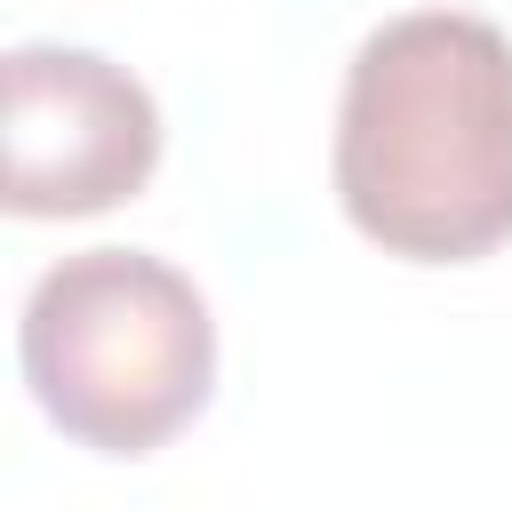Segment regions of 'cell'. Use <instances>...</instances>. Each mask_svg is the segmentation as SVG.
Returning a JSON list of instances; mask_svg holds the SVG:
<instances>
[{
	"label": "cell",
	"mask_w": 512,
	"mask_h": 512,
	"mask_svg": "<svg viewBox=\"0 0 512 512\" xmlns=\"http://www.w3.org/2000/svg\"><path fill=\"white\" fill-rule=\"evenodd\" d=\"M336 200L408 264H472L512 240V32L472 8H408L352 48L336 104Z\"/></svg>",
	"instance_id": "cell-1"
},
{
	"label": "cell",
	"mask_w": 512,
	"mask_h": 512,
	"mask_svg": "<svg viewBox=\"0 0 512 512\" xmlns=\"http://www.w3.org/2000/svg\"><path fill=\"white\" fill-rule=\"evenodd\" d=\"M16 360L64 440L96 456H152L216 392V320L168 256L80 248L32 280Z\"/></svg>",
	"instance_id": "cell-2"
},
{
	"label": "cell",
	"mask_w": 512,
	"mask_h": 512,
	"mask_svg": "<svg viewBox=\"0 0 512 512\" xmlns=\"http://www.w3.org/2000/svg\"><path fill=\"white\" fill-rule=\"evenodd\" d=\"M160 104L152 88L64 40H24L0 64V200L8 216H96L152 184Z\"/></svg>",
	"instance_id": "cell-3"
}]
</instances>
